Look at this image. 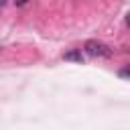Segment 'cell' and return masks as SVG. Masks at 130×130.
Masks as SVG:
<instances>
[{
	"mask_svg": "<svg viewBox=\"0 0 130 130\" xmlns=\"http://www.w3.org/2000/svg\"><path fill=\"white\" fill-rule=\"evenodd\" d=\"M126 24L130 26V12H128V16H126Z\"/></svg>",
	"mask_w": 130,
	"mask_h": 130,
	"instance_id": "obj_5",
	"label": "cell"
},
{
	"mask_svg": "<svg viewBox=\"0 0 130 130\" xmlns=\"http://www.w3.org/2000/svg\"><path fill=\"white\" fill-rule=\"evenodd\" d=\"M26 2H28V0H14V4H16V6H24Z\"/></svg>",
	"mask_w": 130,
	"mask_h": 130,
	"instance_id": "obj_4",
	"label": "cell"
},
{
	"mask_svg": "<svg viewBox=\"0 0 130 130\" xmlns=\"http://www.w3.org/2000/svg\"><path fill=\"white\" fill-rule=\"evenodd\" d=\"M83 49H85V53H87L89 57H104V59L112 57V49H110L106 43L95 41V39L85 41V43H83Z\"/></svg>",
	"mask_w": 130,
	"mask_h": 130,
	"instance_id": "obj_1",
	"label": "cell"
},
{
	"mask_svg": "<svg viewBox=\"0 0 130 130\" xmlns=\"http://www.w3.org/2000/svg\"><path fill=\"white\" fill-rule=\"evenodd\" d=\"M118 75H120L122 79H128V81H130V65H126V67H122V69L118 71Z\"/></svg>",
	"mask_w": 130,
	"mask_h": 130,
	"instance_id": "obj_3",
	"label": "cell"
},
{
	"mask_svg": "<svg viewBox=\"0 0 130 130\" xmlns=\"http://www.w3.org/2000/svg\"><path fill=\"white\" fill-rule=\"evenodd\" d=\"M65 61H77V63H81L83 61V55H81L79 49H73V51L65 53Z\"/></svg>",
	"mask_w": 130,
	"mask_h": 130,
	"instance_id": "obj_2",
	"label": "cell"
}]
</instances>
